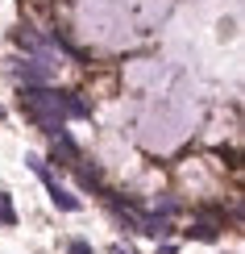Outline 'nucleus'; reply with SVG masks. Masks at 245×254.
Returning <instances> with one entry per match:
<instances>
[{"label": "nucleus", "instance_id": "f257e3e1", "mask_svg": "<svg viewBox=\"0 0 245 254\" xmlns=\"http://www.w3.org/2000/svg\"><path fill=\"white\" fill-rule=\"evenodd\" d=\"M17 100H21V113H25L38 129H46L50 137H62V133H67V117H62V92H54V88H21Z\"/></svg>", "mask_w": 245, "mask_h": 254}, {"label": "nucleus", "instance_id": "0eeeda50", "mask_svg": "<svg viewBox=\"0 0 245 254\" xmlns=\"http://www.w3.org/2000/svg\"><path fill=\"white\" fill-rule=\"evenodd\" d=\"M67 254H96V250H92V242L75 238V242H71V246H67Z\"/></svg>", "mask_w": 245, "mask_h": 254}, {"label": "nucleus", "instance_id": "39448f33", "mask_svg": "<svg viewBox=\"0 0 245 254\" xmlns=\"http://www.w3.org/2000/svg\"><path fill=\"white\" fill-rule=\"evenodd\" d=\"M75 175H79V188H92V192H104L100 188V171H96V167H75ZM108 196V192H104Z\"/></svg>", "mask_w": 245, "mask_h": 254}, {"label": "nucleus", "instance_id": "6e6552de", "mask_svg": "<svg viewBox=\"0 0 245 254\" xmlns=\"http://www.w3.org/2000/svg\"><path fill=\"white\" fill-rule=\"evenodd\" d=\"M108 254H137L133 246H121V242H112V246H108Z\"/></svg>", "mask_w": 245, "mask_h": 254}, {"label": "nucleus", "instance_id": "423d86ee", "mask_svg": "<svg viewBox=\"0 0 245 254\" xmlns=\"http://www.w3.org/2000/svg\"><path fill=\"white\" fill-rule=\"evenodd\" d=\"M0 225H4V229L17 225V208H13V196H8V192H0Z\"/></svg>", "mask_w": 245, "mask_h": 254}, {"label": "nucleus", "instance_id": "f03ea898", "mask_svg": "<svg viewBox=\"0 0 245 254\" xmlns=\"http://www.w3.org/2000/svg\"><path fill=\"white\" fill-rule=\"evenodd\" d=\"M25 167H29V171H34V175L42 179V184H46V192H50V200H54V204L62 208V213H79V196H71L67 188H62L58 179H54V175L46 171V163H42L38 154H25Z\"/></svg>", "mask_w": 245, "mask_h": 254}, {"label": "nucleus", "instance_id": "7ed1b4c3", "mask_svg": "<svg viewBox=\"0 0 245 254\" xmlns=\"http://www.w3.org/2000/svg\"><path fill=\"white\" fill-rule=\"evenodd\" d=\"M50 63L46 59H17V79L21 88H50Z\"/></svg>", "mask_w": 245, "mask_h": 254}, {"label": "nucleus", "instance_id": "20e7f679", "mask_svg": "<svg viewBox=\"0 0 245 254\" xmlns=\"http://www.w3.org/2000/svg\"><path fill=\"white\" fill-rule=\"evenodd\" d=\"M62 117L67 121H83V117H92V109H88V100H83L79 92H62Z\"/></svg>", "mask_w": 245, "mask_h": 254}]
</instances>
